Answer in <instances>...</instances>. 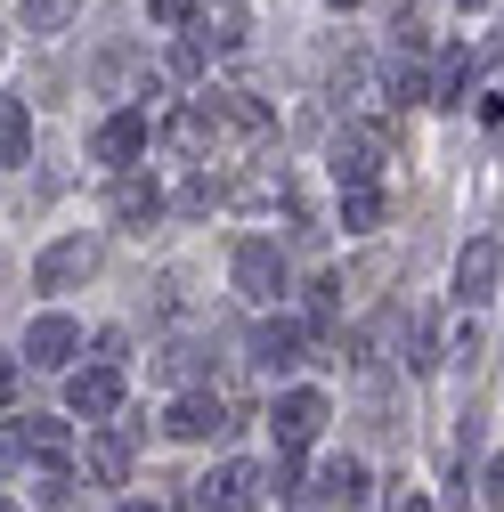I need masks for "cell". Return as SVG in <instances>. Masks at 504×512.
I'll return each instance as SVG.
<instances>
[{
	"instance_id": "1",
	"label": "cell",
	"mask_w": 504,
	"mask_h": 512,
	"mask_svg": "<svg viewBox=\"0 0 504 512\" xmlns=\"http://www.w3.org/2000/svg\"><path fill=\"white\" fill-rule=\"evenodd\" d=\"M269 472L261 464H220L212 480H196V496H187V512H261L269 504Z\"/></svg>"
},
{
	"instance_id": "2",
	"label": "cell",
	"mask_w": 504,
	"mask_h": 512,
	"mask_svg": "<svg viewBox=\"0 0 504 512\" xmlns=\"http://www.w3.org/2000/svg\"><path fill=\"white\" fill-rule=\"evenodd\" d=\"M383 147H391L383 122H350V131L334 139V179H342V187H374V163H383Z\"/></svg>"
},
{
	"instance_id": "3",
	"label": "cell",
	"mask_w": 504,
	"mask_h": 512,
	"mask_svg": "<svg viewBox=\"0 0 504 512\" xmlns=\"http://www.w3.org/2000/svg\"><path fill=\"white\" fill-rule=\"evenodd\" d=\"M236 293H244V301H277V293H285V252H277L269 236H244V244H236Z\"/></svg>"
},
{
	"instance_id": "4",
	"label": "cell",
	"mask_w": 504,
	"mask_h": 512,
	"mask_svg": "<svg viewBox=\"0 0 504 512\" xmlns=\"http://www.w3.org/2000/svg\"><path fill=\"white\" fill-rule=\"evenodd\" d=\"M269 423H277V447H285V456H301V447L318 439V423H326V399H318V391H285V399L269 407Z\"/></svg>"
},
{
	"instance_id": "5",
	"label": "cell",
	"mask_w": 504,
	"mask_h": 512,
	"mask_svg": "<svg viewBox=\"0 0 504 512\" xmlns=\"http://www.w3.org/2000/svg\"><path fill=\"white\" fill-rule=\"evenodd\" d=\"M147 147V114L139 106H122V114H106L98 122V139H90V155L98 163H114V171H131V155Z\"/></svg>"
},
{
	"instance_id": "6",
	"label": "cell",
	"mask_w": 504,
	"mask_h": 512,
	"mask_svg": "<svg viewBox=\"0 0 504 512\" xmlns=\"http://www.w3.org/2000/svg\"><path fill=\"white\" fill-rule=\"evenodd\" d=\"M90 269H98V252H90L82 236H66V244H49V252H41V269H33V285H41V293H66V285H82Z\"/></svg>"
},
{
	"instance_id": "7",
	"label": "cell",
	"mask_w": 504,
	"mask_h": 512,
	"mask_svg": "<svg viewBox=\"0 0 504 512\" xmlns=\"http://www.w3.org/2000/svg\"><path fill=\"white\" fill-rule=\"evenodd\" d=\"M74 350H82L74 317H33V326H25V366H66Z\"/></svg>"
},
{
	"instance_id": "8",
	"label": "cell",
	"mask_w": 504,
	"mask_h": 512,
	"mask_svg": "<svg viewBox=\"0 0 504 512\" xmlns=\"http://www.w3.org/2000/svg\"><path fill=\"white\" fill-rule=\"evenodd\" d=\"M163 431H171V439H228V407H220L212 391H187Z\"/></svg>"
},
{
	"instance_id": "9",
	"label": "cell",
	"mask_w": 504,
	"mask_h": 512,
	"mask_svg": "<svg viewBox=\"0 0 504 512\" xmlns=\"http://www.w3.org/2000/svg\"><path fill=\"white\" fill-rule=\"evenodd\" d=\"M220 122H228V114H220V98H187V106L171 114V147H187V155H204V147L220 139Z\"/></svg>"
},
{
	"instance_id": "10",
	"label": "cell",
	"mask_w": 504,
	"mask_h": 512,
	"mask_svg": "<svg viewBox=\"0 0 504 512\" xmlns=\"http://www.w3.org/2000/svg\"><path fill=\"white\" fill-rule=\"evenodd\" d=\"M66 399H74V415H90V423H98V415H114V407H122V374H114V366H90V374H74V382H66Z\"/></svg>"
},
{
	"instance_id": "11",
	"label": "cell",
	"mask_w": 504,
	"mask_h": 512,
	"mask_svg": "<svg viewBox=\"0 0 504 512\" xmlns=\"http://www.w3.org/2000/svg\"><path fill=\"white\" fill-rule=\"evenodd\" d=\"M496 269H504V252H496L488 236H472L464 261H456V293H464V301H488V293H496Z\"/></svg>"
},
{
	"instance_id": "12",
	"label": "cell",
	"mask_w": 504,
	"mask_h": 512,
	"mask_svg": "<svg viewBox=\"0 0 504 512\" xmlns=\"http://www.w3.org/2000/svg\"><path fill=\"white\" fill-rule=\"evenodd\" d=\"M155 212H163V187L139 179V171H122V179H114V220H122V228H147Z\"/></svg>"
},
{
	"instance_id": "13",
	"label": "cell",
	"mask_w": 504,
	"mask_h": 512,
	"mask_svg": "<svg viewBox=\"0 0 504 512\" xmlns=\"http://www.w3.org/2000/svg\"><path fill=\"white\" fill-rule=\"evenodd\" d=\"M90 480H106V488L131 480V431H98L90 439Z\"/></svg>"
},
{
	"instance_id": "14",
	"label": "cell",
	"mask_w": 504,
	"mask_h": 512,
	"mask_svg": "<svg viewBox=\"0 0 504 512\" xmlns=\"http://www.w3.org/2000/svg\"><path fill=\"white\" fill-rule=\"evenodd\" d=\"M252 358H261V366H293V358H301V326L261 317V326H252Z\"/></svg>"
},
{
	"instance_id": "15",
	"label": "cell",
	"mask_w": 504,
	"mask_h": 512,
	"mask_svg": "<svg viewBox=\"0 0 504 512\" xmlns=\"http://www.w3.org/2000/svg\"><path fill=\"white\" fill-rule=\"evenodd\" d=\"M318 496H326V504H366V464H358V456H334V464L318 472Z\"/></svg>"
},
{
	"instance_id": "16",
	"label": "cell",
	"mask_w": 504,
	"mask_h": 512,
	"mask_svg": "<svg viewBox=\"0 0 504 512\" xmlns=\"http://www.w3.org/2000/svg\"><path fill=\"white\" fill-rule=\"evenodd\" d=\"M25 155H33V114H25V106H17V90H9V106H0V163L17 171Z\"/></svg>"
},
{
	"instance_id": "17",
	"label": "cell",
	"mask_w": 504,
	"mask_h": 512,
	"mask_svg": "<svg viewBox=\"0 0 504 512\" xmlns=\"http://www.w3.org/2000/svg\"><path fill=\"white\" fill-rule=\"evenodd\" d=\"M82 17V0H17V25L25 33H57V25H74Z\"/></svg>"
},
{
	"instance_id": "18",
	"label": "cell",
	"mask_w": 504,
	"mask_h": 512,
	"mask_svg": "<svg viewBox=\"0 0 504 512\" xmlns=\"http://www.w3.org/2000/svg\"><path fill=\"white\" fill-rule=\"evenodd\" d=\"M196 41H204V49H244V17H236V9H204V17H196Z\"/></svg>"
},
{
	"instance_id": "19",
	"label": "cell",
	"mask_w": 504,
	"mask_h": 512,
	"mask_svg": "<svg viewBox=\"0 0 504 512\" xmlns=\"http://www.w3.org/2000/svg\"><path fill=\"white\" fill-rule=\"evenodd\" d=\"M383 220V196H374V187H350L342 196V228H374Z\"/></svg>"
},
{
	"instance_id": "20",
	"label": "cell",
	"mask_w": 504,
	"mask_h": 512,
	"mask_svg": "<svg viewBox=\"0 0 504 512\" xmlns=\"http://www.w3.org/2000/svg\"><path fill=\"white\" fill-rule=\"evenodd\" d=\"M212 204H220V187H212V171H196V179L179 187V212H187V220H204Z\"/></svg>"
},
{
	"instance_id": "21",
	"label": "cell",
	"mask_w": 504,
	"mask_h": 512,
	"mask_svg": "<svg viewBox=\"0 0 504 512\" xmlns=\"http://www.w3.org/2000/svg\"><path fill=\"white\" fill-rule=\"evenodd\" d=\"M464 74H472V57H464V49H448V57H439V98H456V90H464Z\"/></svg>"
},
{
	"instance_id": "22",
	"label": "cell",
	"mask_w": 504,
	"mask_h": 512,
	"mask_svg": "<svg viewBox=\"0 0 504 512\" xmlns=\"http://www.w3.org/2000/svg\"><path fill=\"white\" fill-rule=\"evenodd\" d=\"M147 17H163V25H187V17H196V0H147Z\"/></svg>"
},
{
	"instance_id": "23",
	"label": "cell",
	"mask_w": 504,
	"mask_h": 512,
	"mask_svg": "<svg viewBox=\"0 0 504 512\" xmlns=\"http://www.w3.org/2000/svg\"><path fill=\"white\" fill-rule=\"evenodd\" d=\"M391 512H431V496H423V488H399V496H391Z\"/></svg>"
},
{
	"instance_id": "24",
	"label": "cell",
	"mask_w": 504,
	"mask_h": 512,
	"mask_svg": "<svg viewBox=\"0 0 504 512\" xmlns=\"http://www.w3.org/2000/svg\"><path fill=\"white\" fill-rule=\"evenodd\" d=\"M488 504H504V456L488 464Z\"/></svg>"
},
{
	"instance_id": "25",
	"label": "cell",
	"mask_w": 504,
	"mask_h": 512,
	"mask_svg": "<svg viewBox=\"0 0 504 512\" xmlns=\"http://www.w3.org/2000/svg\"><path fill=\"white\" fill-rule=\"evenodd\" d=\"M122 512H155V504H122Z\"/></svg>"
},
{
	"instance_id": "26",
	"label": "cell",
	"mask_w": 504,
	"mask_h": 512,
	"mask_svg": "<svg viewBox=\"0 0 504 512\" xmlns=\"http://www.w3.org/2000/svg\"><path fill=\"white\" fill-rule=\"evenodd\" d=\"M326 9H350V0H326Z\"/></svg>"
},
{
	"instance_id": "27",
	"label": "cell",
	"mask_w": 504,
	"mask_h": 512,
	"mask_svg": "<svg viewBox=\"0 0 504 512\" xmlns=\"http://www.w3.org/2000/svg\"><path fill=\"white\" fill-rule=\"evenodd\" d=\"M464 9H488V0H464Z\"/></svg>"
}]
</instances>
